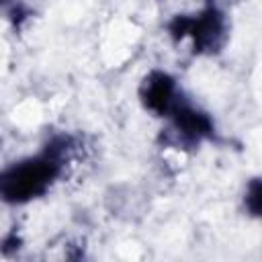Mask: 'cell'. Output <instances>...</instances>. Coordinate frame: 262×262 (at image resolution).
Segmentation results:
<instances>
[{"instance_id": "cell-1", "label": "cell", "mask_w": 262, "mask_h": 262, "mask_svg": "<svg viewBox=\"0 0 262 262\" xmlns=\"http://www.w3.org/2000/svg\"><path fill=\"white\" fill-rule=\"evenodd\" d=\"M74 151V137L59 133L47 139L41 151L20 158L0 174V194L8 205H27L41 199L63 174L66 162Z\"/></svg>"}, {"instance_id": "cell-5", "label": "cell", "mask_w": 262, "mask_h": 262, "mask_svg": "<svg viewBox=\"0 0 262 262\" xmlns=\"http://www.w3.org/2000/svg\"><path fill=\"white\" fill-rule=\"evenodd\" d=\"M244 207L248 215L262 219V176L250 178L244 190Z\"/></svg>"}, {"instance_id": "cell-4", "label": "cell", "mask_w": 262, "mask_h": 262, "mask_svg": "<svg viewBox=\"0 0 262 262\" xmlns=\"http://www.w3.org/2000/svg\"><path fill=\"white\" fill-rule=\"evenodd\" d=\"M137 96H139L141 106L160 119H168L170 113L176 108V104L184 98L182 90L178 88L176 78L164 70L147 72L139 84Z\"/></svg>"}, {"instance_id": "cell-6", "label": "cell", "mask_w": 262, "mask_h": 262, "mask_svg": "<svg viewBox=\"0 0 262 262\" xmlns=\"http://www.w3.org/2000/svg\"><path fill=\"white\" fill-rule=\"evenodd\" d=\"M2 2H4V4H8V2H10V0H2Z\"/></svg>"}, {"instance_id": "cell-2", "label": "cell", "mask_w": 262, "mask_h": 262, "mask_svg": "<svg viewBox=\"0 0 262 262\" xmlns=\"http://www.w3.org/2000/svg\"><path fill=\"white\" fill-rule=\"evenodd\" d=\"M166 31L172 41L180 43L184 39L190 41L194 55H213L219 53L227 41V16L223 8L209 0L196 12L190 14H174L166 23Z\"/></svg>"}, {"instance_id": "cell-3", "label": "cell", "mask_w": 262, "mask_h": 262, "mask_svg": "<svg viewBox=\"0 0 262 262\" xmlns=\"http://www.w3.org/2000/svg\"><path fill=\"white\" fill-rule=\"evenodd\" d=\"M166 121L170 123L168 131L172 139L184 147H196L199 143L211 141L215 137L213 117L192 104L188 98H182Z\"/></svg>"}]
</instances>
